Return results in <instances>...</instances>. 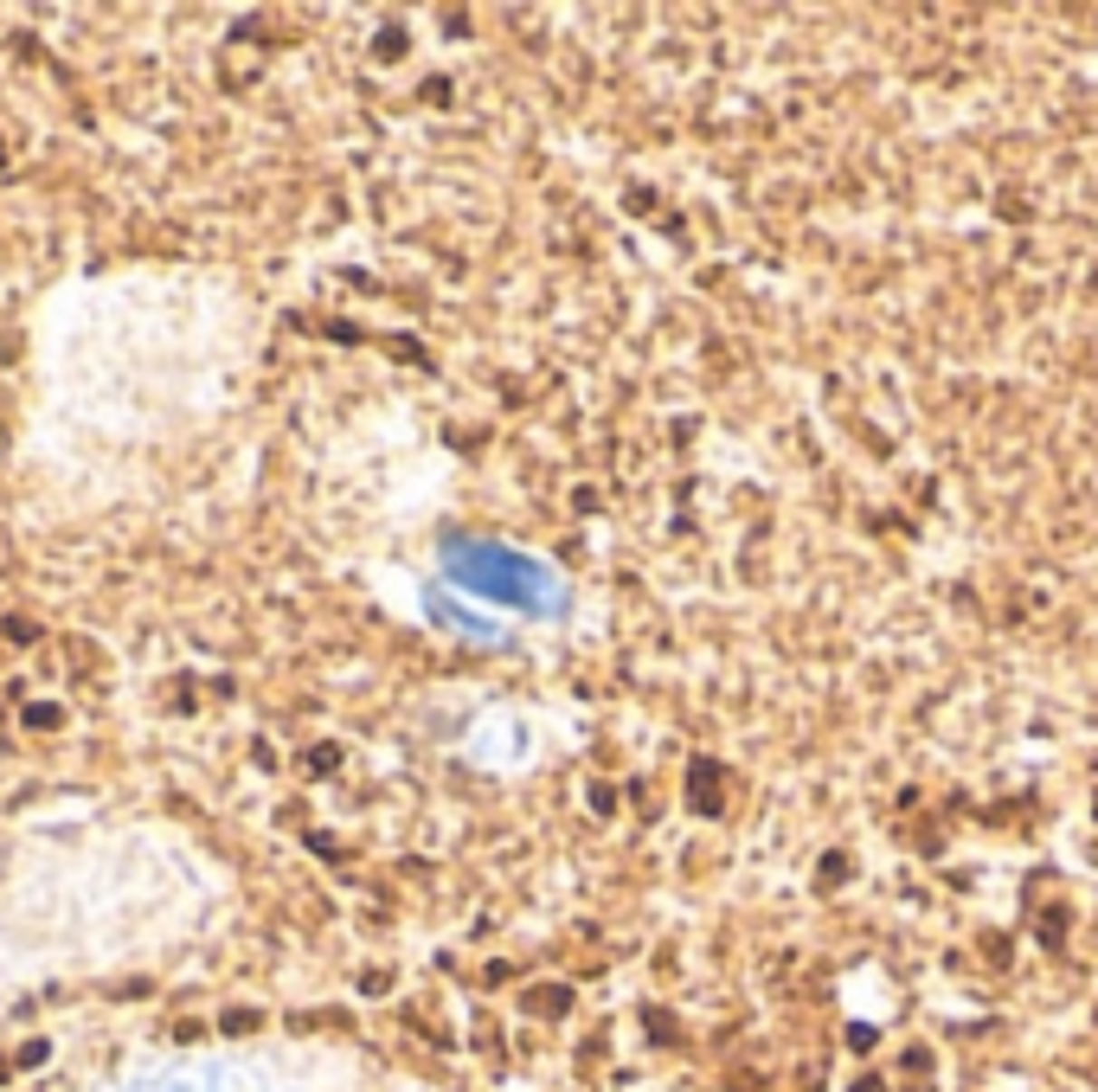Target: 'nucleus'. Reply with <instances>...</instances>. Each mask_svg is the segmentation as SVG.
<instances>
[{
  "label": "nucleus",
  "instance_id": "obj_1",
  "mask_svg": "<svg viewBox=\"0 0 1098 1092\" xmlns=\"http://www.w3.org/2000/svg\"><path fill=\"white\" fill-rule=\"evenodd\" d=\"M257 1022H264V1015H257V1009H232V1015H226V1035H251Z\"/></svg>",
  "mask_w": 1098,
  "mask_h": 1092
},
{
  "label": "nucleus",
  "instance_id": "obj_2",
  "mask_svg": "<svg viewBox=\"0 0 1098 1092\" xmlns=\"http://www.w3.org/2000/svg\"><path fill=\"white\" fill-rule=\"evenodd\" d=\"M26 720H33V726H58L64 713H58V707H26Z\"/></svg>",
  "mask_w": 1098,
  "mask_h": 1092
},
{
  "label": "nucleus",
  "instance_id": "obj_3",
  "mask_svg": "<svg viewBox=\"0 0 1098 1092\" xmlns=\"http://www.w3.org/2000/svg\"><path fill=\"white\" fill-rule=\"evenodd\" d=\"M45 1054H52V1048H45V1041H26V1048H20V1067H39V1060H45Z\"/></svg>",
  "mask_w": 1098,
  "mask_h": 1092
},
{
  "label": "nucleus",
  "instance_id": "obj_4",
  "mask_svg": "<svg viewBox=\"0 0 1098 1092\" xmlns=\"http://www.w3.org/2000/svg\"><path fill=\"white\" fill-rule=\"evenodd\" d=\"M854 1092H881V1086H873V1079H861V1086H854Z\"/></svg>",
  "mask_w": 1098,
  "mask_h": 1092
}]
</instances>
